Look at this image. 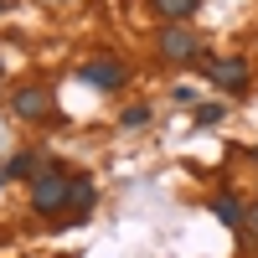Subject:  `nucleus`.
I'll return each mask as SVG.
<instances>
[{"label": "nucleus", "instance_id": "1", "mask_svg": "<svg viewBox=\"0 0 258 258\" xmlns=\"http://www.w3.org/2000/svg\"><path fill=\"white\" fill-rule=\"evenodd\" d=\"M68 191H73V181L62 170H36L31 176V207L41 217H57V212H68Z\"/></svg>", "mask_w": 258, "mask_h": 258}, {"label": "nucleus", "instance_id": "12", "mask_svg": "<svg viewBox=\"0 0 258 258\" xmlns=\"http://www.w3.org/2000/svg\"><path fill=\"white\" fill-rule=\"evenodd\" d=\"M248 227H253V232H258V202H253V207H248Z\"/></svg>", "mask_w": 258, "mask_h": 258}, {"label": "nucleus", "instance_id": "5", "mask_svg": "<svg viewBox=\"0 0 258 258\" xmlns=\"http://www.w3.org/2000/svg\"><path fill=\"white\" fill-rule=\"evenodd\" d=\"M83 83H93V88H119V83H124V68H119L114 57H98V62L83 68Z\"/></svg>", "mask_w": 258, "mask_h": 258}, {"label": "nucleus", "instance_id": "6", "mask_svg": "<svg viewBox=\"0 0 258 258\" xmlns=\"http://www.w3.org/2000/svg\"><path fill=\"white\" fill-rule=\"evenodd\" d=\"M212 217H217L222 227H243V222H248V212L238 207V197H217V202H212Z\"/></svg>", "mask_w": 258, "mask_h": 258}, {"label": "nucleus", "instance_id": "14", "mask_svg": "<svg viewBox=\"0 0 258 258\" xmlns=\"http://www.w3.org/2000/svg\"><path fill=\"white\" fill-rule=\"evenodd\" d=\"M0 186H6V176H0Z\"/></svg>", "mask_w": 258, "mask_h": 258}, {"label": "nucleus", "instance_id": "2", "mask_svg": "<svg viewBox=\"0 0 258 258\" xmlns=\"http://www.w3.org/2000/svg\"><path fill=\"white\" fill-rule=\"evenodd\" d=\"M197 52H202V41L191 36L186 26H165V31H160V57H165V62H191Z\"/></svg>", "mask_w": 258, "mask_h": 258}, {"label": "nucleus", "instance_id": "11", "mask_svg": "<svg viewBox=\"0 0 258 258\" xmlns=\"http://www.w3.org/2000/svg\"><path fill=\"white\" fill-rule=\"evenodd\" d=\"M222 119V103H202V109H197V124H217Z\"/></svg>", "mask_w": 258, "mask_h": 258}, {"label": "nucleus", "instance_id": "13", "mask_svg": "<svg viewBox=\"0 0 258 258\" xmlns=\"http://www.w3.org/2000/svg\"><path fill=\"white\" fill-rule=\"evenodd\" d=\"M6 11H11V0H0V16H6Z\"/></svg>", "mask_w": 258, "mask_h": 258}, {"label": "nucleus", "instance_id": "7", "mask_svg": "<svg viewBox=\"0 0 258 258\" xmlns=\"http://www.w3.org/2000/svg\"><path fill=\"white\" fill-rule=\"evenodd\" d=\"M150 6H155V16H165L170 26H181V21H186L191 11H197L202 0H150Z\"/></svg>", "mask_w": 258, "mask_h": 258}, {"label": "nucleus", "instance_id": "3", "mask_svg": "<svg viewBox=\"0 0 258 258\" xmlns=\"http://www.w3.org/2000/svg\"><path fill=\"white\" fill-rule=\"evenodd\" d=\"M207 78L217 83V88L238 93V88H248V62H243V57H222V62H207Z\"/></svg>", "mask_w": 258, "mask_h": 258}, {"label": "nucleus", "instance_id": "9", "mask_svg": "<svg viewBox=\"0 0 258 258\" xmlns=\"http://www.w3.org/2000/svg\"><path fill=\"white\" fill-rule=\"evenodd\" d=\"M31 170H36V160H31V155H11V160H6V170H0V176H6V181H26Z\"/></svg>", "mask_w": 258, "mask_h": 258}, {"label": "nucleus", "instance_id": "10", "mask_svg": "<svg viewBox=\"0 0 258 258\" xmlns=\"http://www.w3.org/2000/svg\"><path fill=\"white\" fill-rule=\"evenodd\" d=\"M124 124H129V129L150 124V109H145V103H129V109H124Z\"/></svg>", "mask_w": 258, "mask_h": 258}, {"label": "nucleus", "instance_id": "8", "mask_svg": "<svg viewBox=\"0 0 258 258\" xmlns=\"http://www.w3.org/2000/svg\"><path fill=\"white\" fill-rule=\"evenodd\" d=\"M93 207V181H83V176H73V191H68V212H88Z\"/></svg>", "mask_w": 258, "mask_h": 258}, {"label": "nucleus", "instance_id": "4", "mask_svg": "<svg viewBox=\"0 0 258 258\" xmlns=\"http://www.w3.org/2000/svg\"><path fill=\"white\" fill-rule=\"evenodd\" d=\"M11 109H16V119H52V98L41 93V88H21L16 98H11Z\"/></svg>", "mask_w": 258, "mask_h": 258}]
</instances>
